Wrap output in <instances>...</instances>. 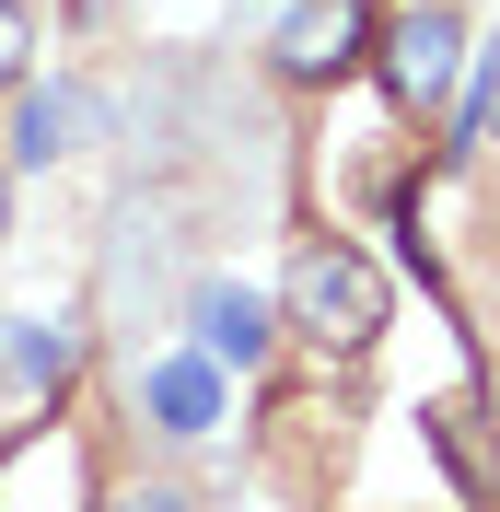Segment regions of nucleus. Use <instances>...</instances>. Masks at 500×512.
<instances>
[{
	"mask_svg": "<svg viewBox=\"0 0 500 512\" xmlns=\"http://www.w3.org/2000/svg\"><path fill=\"white\" fill-rule=\"evenodd\" d=\"M280 326L303 350H326V361H361L384 338V268L349 245V233H314V245L291 256V280H280Z\"/></svg>",
	"mask_w": 500,
	"mask_h": 512,
	"instance_id": "f257e3e1",
	"label": "nucleus"
},
{
	"mask_svg": "<svg viewBox=\"0 0 500 512\" xmlns=\"http://www.w3.org/2000/svg\"><path fill=\"white\" fill-rule=\"evenodd\" d=\"M373 70H384V94H396V117H442L454 82H466V24H454V0H396V12H373Z\"/></svg>",
	"mask_w": 500,
	"mask_h": 512,
	"instance_id": "f03ea898",
	"label": "nucleus"
},
{
	"mask_svg": "<svg viewBox=\"0 0 500 512\" xmlns=\"http://www.w3.org/2000/svg\"><path fill=\"white\" fill-rule=\"evenodd\" d=\"M361 59H373V0H291L280 35H268V70H280L291 94H314V82H349Z\"/></svg>",
	"mask_w": 500,
	"mask_h": 512,
	"instance_id": "7ed1b4c3",
	"label": "nucleus"
},
{
	"mask_svg": "<svg viewBox=\"0 0 500 512\" xmlns=\"http://www.w3.org/2000/svg\"><path fill=\"white\" fill-rule=\"evenodd\" d=\"M0 512H94V454L70 419H35L24 443H0Z\"/></svg>",
	"mask_w": 500,
	"mask_h": 512,
	"instance_id": "20e7f679",
	"label": "nucleus"
},
{
	"mask_svg": "<svg viewBox=\"0 0 500 512\" xmlns=\"http://www.w3.org/2000/svg\"><path fill=\"white\" fill-rule=\"evenodd\" d=\"M187 326H198V361H233V373H256V361L280 350V315H268L256 291H233V280H198Z\"/></svg>",
	"mask_w": 500,
	"mask_h": 512,
	"instance_id": "39448f33",
	"label": "nucleus"
},
{
	"mask_svg": "<svg viewBox=\"0 0 500 512\" xmlns=\"http://www.w3.org/2000/svg\"><path fill=\"white\" fill-rule=\"evenodd\" d=\"M105 105L82 94V82H47V94H12V163H59V152H82V128H94Z\"/></svg>",
	"mask_w": 500,
	"mask_h": 512,
	"instance_id": "423d86ee",
	"label": "nucleus"
},
{
	"mask_svg": "<svg viewBox=\"0 0 500 512\" xmlns=\"http://www.w3.org/2000/svg\"><path fill=\"white\" fill-rule=\"evenodd\" d=\"M140 408H152V431L163 443H198V431H210L221 419V361H152V373H140Z\"/></svg>",
	"mask_w": 500,
	"mask_h": 512,
	"instance_id": "0eeeda50",
	"label": "nucleus"
},
{
	"mask_svg": "<svg viewBox=\"0 0 500 512\" xmlns=\"http://www.w3.org/2000/svg\"><path fill=\"white\" fill-rule=\"evenodd\" d=\"M70 361H82V338H70V315H12L0 326V373L24 384V396H59Z\"/></svg>",
	"mask_w": 500,
	"mask_h": 512,
	"instance_id": "6e6552de",
	"label": "nucleus"
},
{
	"mask_svg": "<svg viewBox=\"0 0 500 512\" xmlns=\"http://www.w3.org/2000/svg\"><path fill=\"white\" fill-rule=\"evenodd\" d=\"M35 47H47L35 12H24V0H0V94H24V82H35Z\"/></svg>",
	"mask_w": 500,
	"mask_h": 512,
	"instance_id": "1a4fd4ad",
	"label": "nucleus"
},
{
	"mask_svg": "<svg viewBox=\"0 0 500 512\" xmlns=\"http://www.w3.org/2000/svg\"><path fill=\"white\" fill-rule=\"evenodd\" d=\"M94 512H198V501H187V489H105Z\"/></svg>",
	"mask_w": 500,
	"mask_h": 512,
	"instance_id": "9d476101",
	"label": "nucleus"
},
{
	"mask_svg": "<svg viewBox=\"0 0 500 512\" xmlns=\"http://www.w3.org/2000/svg\"><path fill=\"white\" fill-rule=\"evenodd\" d=\"M0 233H12V163H0Z\"/></svg>",
	"mask_w": 500,
	"mask_h": 512,
	"instance_id": "9b49d317",
	"label": "nucleus"
},
{
	"mask_svg": "<svg viewBox=\"0 0 500 512\" xmlns=\"http://www.w3.org/2000/svg\"><path fill=\"white\" fill-rule=\"evenodd\" d=\"M489 140H500V117H489Z\"/></svg>",
	"mask_w": 500,
	"mask_h": 512,
	"instance_id": "f8f14e48",
	"label": "nucleus"
}]
</instances>
